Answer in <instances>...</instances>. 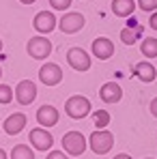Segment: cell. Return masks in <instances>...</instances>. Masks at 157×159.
Instances as JSON below:
<instances>
[{
  "label": "cell",
  "mask_w": 157,
  "mask_h": 159,
  "mask_svg": "<svg viewBox=\"0 0 157 159\" xmlns=\"http://www.w3.org/2000/svg\"><path fill=\"white\" fill-rule=\"evenodd\" d=\"M62 151L71 157H80L86 151V138L80 131H67L62 135Z\"/></svg>",
  "instance_id": "3"
},
{
  "label": "cell",
  "mask_w": 157,
  "mask_h": 159,
  "mask_svg": "<svg viewBox=\"0 0 157 159\" xmlns=\"http://www.w3.org/2000/svg\"><path fill=\"white\" fill-rule=\"evenodd\" d=\"M99 99L104 103H108V106H114V103H118L123 99V88L116 82H105L99 88Z\"/></svg>",
  "instance_id": "11"
},
{
  "label": "cell",
  "mask_w": 157,
  "mask_h": 159,
  "mask_svg": "<svg viewBox=\"0 0 157 159\" xmlns=\"http://www.w3.org/2000/svg\"><path fill=\"white\" fill-rule=\"evenodd\" d=\"M138 7L142 11H157V0H138Z\"/></svg>",
  "instance_id": "22"
},
{
  "label": "cell",
  "mask_w": 157,
  "mask_h": 159,
  "mask_svg": "<svg viewBox=\"0 0 157 159\" xmlns=\"http://www.w3.org/2000/svg\"><path fill=\"white\" fill-rule=\"evenodd\" d=\"M112 159H131V155H127V153H121V155H114Z\"/></svg>",
  "instance_id": "27"
},
{
  "label": "cell",
  "mask_w": 157,
  "mask_h": 159,
  "mask_svg": "<svg viewBox=\"0 0 157 159\" xmlns=\"http://www.w3.org/2000/svg\"><path fill=\"white\" fill-rule=\"evenodd\" d=\"M146 159H155V157H146Z\"/></svg>",
  "instance_id": "32"
},
{
  "label": "cell",
  "mask_w": 157,
  "mask_h": 159,
  "mask_svg": "<svg viewBox=\"0 0 157 159\" xmlns=\"http://www.w3.org/2000/svg\"><path fill=\"white\" fill-rule=\"evenodd\" d=\"M0 78H2V69H0Z\"/></svg>",
  "instance_id": "31"
},
{
  "label": "cell",
  "mask_w": 157,
  "mask_h": 159,
  "mask_svg": "<svg viewBox=\"0 0 157 159\" xmlns=\"http://www.w3.org/2000/svg\"><path fill=\"white\" fill-rule=\"evenodd\" d=\"M58 28H60V32H65V34H76V32H80V30L84 28V15H82V13H67V15H62V20L58 22Z\"/></svg>",
  "instance_id": "9"
},
{
  "label": "cell",
  "mask_w": 157,
  "mask_h": 159,
  "mask_svg": "<svg viewBox=\"0 0 157 159\" xmlns=\"http://www.w3.org/2000/svg\"><path fill=\"white\" fill-rule=\"evenodd\" d=\"M9 159H35V151L28 144H15Z\"/></svg>",
  "instance_id": "18"
},
{
  "label": "cell",
  "mask_w": 157,
  "mask_h": 159,
  "mask_svg": "<svg viewBox=\"0 0 157 159\" xmlns=\"http://www.w3.org/2000/svg\"><path fill=\"white\" fill-rule=\"evenodd\" d=\"M149 26L157 32V11H153V15H151V20H149Z\"/></svg>",
  "instance_id": "25"
},
{
  "label": "cell",
  "mask_w": 157,
  "mask_h": 159,
  "mask_svg": "<svg viewBox=\"0 0 157 159\" xmlns=\"http://www.w3.org/2000/svg\"><path fill=\"white\" fill-rule=\"evenodd\" d=\"M35 99H37V86H35V82L22 80V82L15 86V101H17L20 106H30Z\"/></svg>",
  "instance_id": "7"
},
{
  "label": "cell",
  "mask_w": 157,
  "mask_h": 159,
  "mask_svg": "<svg viewBox=\"0 0 157 159\" xmlns=\"http://www.w3.org/2000/svg\"><path fill=\"white\" fill-rule=\"evenodd\" d=\"M58 118H60V112L54 106L43 103V106L37 110V123H39V127H45V129L48 127H54L58 123Z\"/></svg>",
  "instance_id": "13"
},
{
  "label": "cell",
  "mask_w": 157,
  "mask_h": 159,
  "mask_svg": "<svg viewBox=\"0 0 157 159\" xmlns=\"http://www.w3.org/2000/svg\"><path fill=\"white\" fill-rule=\"evenodd\" d=\"M93 123H95L97 129H105V127L110 125V112H108V110H97V112L93 114Z\"/></svg>",
  "instance_id": "20"
},
{
  "label": "cell",
  "mask_w": 157,
  "mask_h": 159,
  "mask_svg": "<svg viewBox=\"0 0 157 159\" xmlns=\"http://www.w3.org/2000/svg\"><path fill=\"white\" fill-rule=\"evenodd\" d=\"M45 159H69V157H67L65 151H50V155H48Z\"/></svg>",
  "instance_id": "24"
},
{
  "label": "cell",
  "mask_w": 157,
  "mask_h": 159,
  "mask_svg": "<svg viewBox=\"0 0 157 159\" xmlns=\"http://www.w3.org/2000/svg\"><path fill=\"white\" fill-rule=\"evenodd\" d=\"M67 62H69V67L73 71H80V73L90 69V56L82 48H69L67 50Z\"/></svg>",
  "instance_id": "6"
},
{
  "label": "cell",
  "mask_w": 157,
  "mask_h": 159,
  "mask_svg": "<svg viewBox=\"0 0 157 159\" xmlns=\"http://www.w3.org/2000/svg\"><path fill=\"white\" fill-rule=\"evenodd\" d=\"M65 114L69 118H73V120H82V118H86L90 114V101L86 97H82V95H73L65 103Z\"/></svg>",
  "instance_id": "2"
},
{
  "label": "cell",
  "mask_w": 157,
  "mask_h": 159,
  "mask_svg": "<svg viewBox=\"0 0 157 159\" xmlns=\"http://www.w3.org/2000/svg\"><path fill=\"white\" fill-rule=\"evenodd\" d=\"M32 26H35V30L39 34H50L54 28L58 26V22H56L54 13H50V11H39L35 15V20H32Z\"/></svg>",
  "instance_id": "8"
},
{
  "label": "cell",
  "mask_w": 157,
  "mask_h": 159,
  "mask_svg": "<svg viewBox=\"0 0 157 159\" xmlns=\"http://www.w3.org/2000/svg\"><path fill=\"white\" fill-rule=\"evenodd\" d=\"M133 73H136V78L142 80L144 84H151L153 80L157 78V69L149 62V60H142V62H136V67H133Z\"/></svg>",
  "instance_id": "15"
},
{
  "label": "cell",
  "mask_w": 157,
  "mask_h": 159,
  "mask_svg": "<svg viewBox=\"0 0 157 159\" xmlns=\"http://www.w3.org/2000/svg\"><path fill=\"white\" fill-rule=\"evenodd\" d=\"M88 146L95 155H105L114 146V133L108 129H95L88 138Z\"/></svg>",
  "instance_id": "1"
},
{
  "label": "cell",
  "mask_w": 157,
  "mask_h": 159,
  "mask_svg": "<svg viewBox=\"0 0 157 159\" xmlns=\"http://www.w3.org/2000/svg\"><path fill=\"white\" fill-rule=\"evenodd\" d=\"M0 159H9V155H7V153H4L2 148H0Z\"/></svg>",
  "instance_id": "29"
},
{
  "label": "cell",
  "mask_w": 157,
  "mask_h": 159,
  "mask_svg": "<svg viewBox=\"0 0 157 159\" xmlns=\"http://www.w3.org/2000/svg\"><path fill=\"white\" fill-rule=\"evenodd\" d=\"M20 2H22V4H35L37 0H20Z\"/></svg>",
  "instance_id": "28"
},
{
  "label": "cell",
  "mask_w": 157,
  "mask_h": 159,
  "mask_svg": "<svg viewBox=\"0 0 157 159\" xmlns=\"http://www.w3.org/2000/svg\"><path fill=\"white\" fill-rule=\"evenodd\" d=\"M13 99H15V93L11 90V86L0 84V106H9Z\"/></svg>",
  "instance_id": "21"
},
{
  "label": "cell",
  "mask_w": 157,
  "mask_h": 159,
  "mask_svg": "<svg viewBox=\"0 0 157 159\" xmlns=\"http://www.w3.org/2000/svg\"><path fill=\"white\" fill-rule=\"evenodd\" d=\"M28 140H30V144H32V148L35 151H50L54 144V138L52 133L48 131L45 127H35V129H30L28 131Z\"/></svg>",
  "instance_id": "5"
},
{
  "label": "cell",
  "mask_w": 157,
  "mask_h": 159,
  "mask_svg": "<svg viewBox=\"0 0 157 159\" xmlns=\"http://www.w3.org/2000/svg\"><path fill=\"white\" fill-rule=\"evenodd\" d=\"M149 110H151V114H153V116L157 118V97L153 99V101H151V106H149Z\"/></svg>",
  "instance_id": "26"
},
{
  "label": "cell",
  "mask_w": 157,
  "mask_h": 159,
  "mask_svg": "<svg viewBox=\"0 0 157 159\" xmlns=\"http://www.w3.org/2000/svg\"><path fill=\"white\" fill-rule=\"evenodd\" d=\"M39 80H41L45 86H56V84H60V80H62V69H60L56 62H45V65L39 69Z\"/></svg>",
  "instance_id": "10"
},
{
  "label": "cell",
  "mask_w": 157,
  "mask_h": 159,
  "mask_svg": "<svg viewBox=\"0 0 157 159\" xmlns=\"http://www.w3.org/2000/svg\"><path fill=\"white\" fill-rule=\"evenodd\" d=\"M136 11V0H112V13L116 17H131Z\"/></svg>",
  "instance_id": "16"
},
{
  "label": "cell",
  "mask_w": 157,
  "mask_h": 159,
  "mask_svg": "<svg viewBox=\"0 0 157 159\" xmlns=\"http://www.w3.org/2000/svg\"><path fill=\"white\" fill-rule=\"evenodd\" d=\"M26 114L24 112H15V114H11V116H7V120L2 123V127H4V133L7 135H17V133H22L26 129Z\"/></svg>",
  "instance_id": "12"
},
{
  "label": "cell",
  "mask_w": 157,
  "mask_h": 159,
  "mask_svg": "<svg viewBox=\"0 0 157 159\" xmlns=\"http://www.w3.org/2000/svg\"><path fill=\"white\" fill-rule=\"evenodd\" d=\"M140 52L146 58H157V39L155 37H144L140 43Z\"/></svg>",
  "instance_id": "17"
},
{
  "label": "cell",
  "mask_w": 157,
  "mask_h": 159,
  "mask_svg": "<svg viewBox=\"0 0 157 159\" xmlns=\"http://www.w3.org/2000/svg\"><path fill=\"white\" fill-rule=\"evenodd\" d=\"M26 52L35 58V60H45L52 54V41L48 37H32L26 43Z\"/></svg>",
  "instance_id": "4"
},
{
  "label": "cell",
  "mask_w": 157,
  "mask_h": 159,
  "mask_svg": "<svg viewBox=\"0 0 157 159\" xmlns=\"http://www.w3.org/2000/svg\"><path fill=\"white\" fill-rule=\"evenodd\" d=\"M50 4H52V9H56V11H67L71 7V0H50Z\"/></svg>",
  "instance_id": "23"
},
{
  "label": "cell",
  "mask_w": 157,
  "mask_h": 159,
  "mask_svg": "<svg viewBox=\"0 0 157 159\" xmlns=\"http://www.w3.org/2000/svg\"><path fill=\"white\" fill-rule=\"evenodd\" d=\"M0 52H2V39H0Z\"/></svg>",
  "instance_id": "30"
},
{
  "label": "cell",
  "mask_w": 157,
  "mask_h": 159,
  "mask_svg": "<svg viewBox=\"0 0 157 159\" xmlns=\"http://www.w3.org/2000/svg\"><path fill=\"white\" fill-rule=\"evenodd\" d=\"M93 54H95V58H99V60H108V58L114 54V43H112L108 37H97V39L93 41Z\"/></svg>",
  "instance_id": "14"
},
{
  "label": "cell",
  "mask_w": 157,
  "mask_h": 159,
  "mask_svg": "<svg viewBox=\"0 0 157 159\" xmlns=\"http://www.w3.org/2000/svg\"><path fill=\"white\" fill-rule=\"evenodd\" d=\"M140 32H142V28L131 30V26H127V28H123V30H121V39H123V43H125V45H133V43L138 41Z\"/></svg>",
  "instance_id": "19"
}]
</instances>
